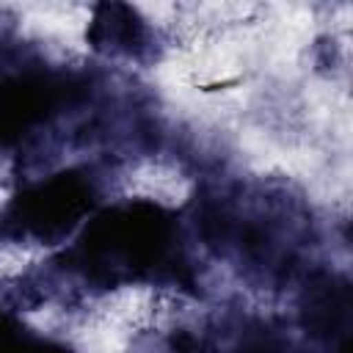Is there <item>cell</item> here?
<instances>
[{
    "label": "cell",
    "instance_id": "cell-1",
    "mask_svg": "<svg viewBox=\"0 0 353 353\" xmlns=\"http://www.w3.org/2000/svg\"><path fill=\"white\" fill-rule=\"evenodd\" d=\"M88 44L97 52L127 63H152L165 47L163 33L135 8L121 3L94 8V17L88 22Z\"/></svg>",
    "mask_w": 353,
    "mask_h": 353
}]
</instances>
